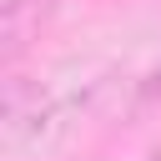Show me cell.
I'll return each instance as SVG.
<instances>
[{"instance_id":"4","label":"cell","mask_w":161,"mask_h":161,"mask_svg":"<svg viewBox=\"0 0 161 161\" xmlns=\"http://www.w3.org/2000/svg\"><path fill=\"white\" fill-rule=\"evenodd\" d=\"M146 161H161V146H156V151H151V156H146Z\"/></svg>"},{"instance_id":"3","label":"cell","mask_w":161,"mask_h":161,"mask_svg":"<svg viewBox=\"0 0 161 161\" xmlns=\"http://www.w3.org/2000/svg\"><path fill=\"white\" fill-rule=\"evenodd\" d=\"M141 96H146V101H161V65H156V70L141 80Z\"/></svg>"},{"instance_id":"2","label":"cell","mask_w":161,"mask_h":161,"mask_svg":"<svg viewBox=\"0 0 161 161\" xmlns=\"http://www.w3.org/2000/svg\"><path fill=\"white\" fill-rule=\"evenodd\" d=\"M5 136L10 141H20L25 136V126H35L40 116H45V96H40V86L35 80H25L20 70H5Z\"/></svg>"},{"instance_id":"1","label":"cell","mask_w":161,"mask_h":161,"mask_svg":"<svg viewBox=\"0 0 161 161\" xmlns=\"http://www.w3.org/2000/svg\"><path fill=\"white\" fill-rule=\"evenodd\" d=\"M55 15H60V0H5L0 5V65L15 70L55 25Z\"/></svg>"}]
</instances>
